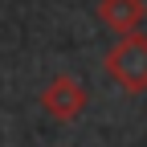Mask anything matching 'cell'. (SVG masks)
<instances>
[{
  "instance_id": "6da1fadb",
  "label": "cell",
  "mask_w": 147,
  "mask_h": 147,
  "mask_svg": "<svg viewBox=\"0 0 147 147\" xmlns=\"http://www.w3.org/2000/svg\"><path fill=\"white\" fill-rule=\"evenodd\" d=\"M110 82L123 86L127 94H143L147 90V37L131 33V37H115V45L102 57Z\"/></svg>"
},
{
  "instance_id": "7a4b0ae2",
  "label": "cell",
  "mask_w": 147,
  "mask_h": 147,
  "mask_svg": "<svg viewBox=\"0 0 147 147\" xmlns=\"http://www.w3.org/2000/svg\"><path fill=\"white\" fill-rule=\"evenodd\" d=\"M90 94H86V86L74 78V74H57V78H49V86L41 90V110L49 119H57V123H74L86 110Z\"/></svg>"
},
{
  "instance_id": "3957f363",
  "label": "cell",
  "mask_w": 147,
  "mask_h": 147,
  "mask_svg": "<svg viewBox=\"0 0 147 147\" xmlns=\"http://www.w3.org/2000/svg\"><path fill=\"white\" fill-rule=\"evenodd\" d=\"M98 21L115 33V37L143 33V25H147V4H143V0H98Z\"/></svg>"
}]
</instances>
